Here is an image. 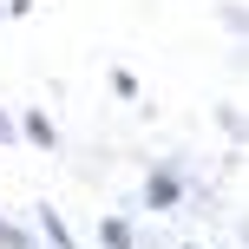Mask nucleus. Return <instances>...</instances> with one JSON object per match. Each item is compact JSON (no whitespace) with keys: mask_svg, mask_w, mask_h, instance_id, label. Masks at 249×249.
<instances>
[{"mask_svg":"<svg viewBox=\"0 0 249 249\" xmlns=\"http://www.w3.org/2000/svg\"><path fill=\"white\" fill-rule=\"evenodd\" d=\"M105 249H138V236H131V223H124V216H105Z\"/></svg>","mask_w":249,"mask_h":249,"instance_id":"f03ea898","label":"nucleus"},{"mask_svg":"<svg viewBox=\"0 0 249 249\" xmlns=\"http://www.w3.org/2000/svg\"><path fill=\"white\" fill-rule=\"evenodd\" d=\"M184 249H197V243H184Z\"/></svg>","mask_w":249,"mask_h":249,"instance_id":"0eeeda50","label":"nucleus"},{"mask_svg":"<svg viewBox=\"0 0 249 249\" xmlns=\"http://www.w3.org/2000/svg\"><path fill=\"white\" fill-rule=\"evenodd\" d=\"M39 230H46V243H53V249H72V230H66L53 210H39Z\"/></svg>","mask_w":249,"mask_h":249,"instance_id":"7ed1b4c3","label":"nucleus"},{"mask_svg":"<svg viewBox=\"0 0 249 249\" xmlns=\"http://www.w3.org/2000/svg\"><path fill=\"white\" fill-rule=\"evenodd\" d=\"M144 203H151V210H177V203H184V177H177L171 164H164V171H151V184H144Z\"/></svg>","mask_w":249,"mask_h":249,"instance_id":"f257e3e1","label":"nucleus"},{"mask_svg":"<svg viewBox=\"0 0 249 249\" xmlns=\"http://www.w3.org/2000/svg\"><path fill=\"white\" fill-rule=\"evenodd\" d=\"M0 144H13V118L7 112H0Z\"/></svg>","mask_w":249,"mask_h":249,"instance_id":"423d86ee","label":"nucleus"},{"mask_svg":"<svg viewBox=\"0 0 249 249\" xmlns=\"http://www.w3.org/2000/svg\"><path fill=\"white\" fill-rule=\"evenodd\" d=\"M26 138H33V144H53V138H59V131H53V118H39V112H26Z\"/></svg>","mask_w":249,"mask_h":249,"instance_id":"20e7f679","label":"nucleus"},{"mask_svg":"<svg viewBox=\"0 0 249 249\" xmlns=\"http://www.w3.org/2000/svg\"><path fill=\"white\" fill-rule=\"evenodd\" d=\"M0 249H33V243H26V230H13V223H0Z\"/></svg>","mask_w":249,"mask_h":249,"instance_id":"39448f33","label":"nucleus"}]
</instances>
